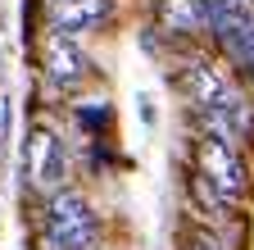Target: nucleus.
I'll return each mask as SVG.
<instances>
[{
	"label": "nucleus",
	"mask_w": 254,
	"mask_h": 250,
	"mask_svg": "<svg viewBox=\"0 0 254 250\" xmlns=\"http://www.w3.org/2000/svg\"><path fill=\"white\" fill-rule=\"evenodd\" d=\"M250 191V168L241 160V150L227 146V141H213L204 137L200 150H195V196L209 205V209H232L241 205Z\"/></svg>",
	"instance_id": "obj_1"
},
{
	"label": "nucleus",
	"mask_w": 254,
	"mask_h": 250,
	"mask_svg": "<svg viewBox=\"0 0 254 250\" xmlns=\"http://www.w3.org/2000/svg\"><path fill=\"white\" fill-rule=\"evenodd\" d=\"M95 237H100L95 209L77 191L50 196V205H46V232H41L46 250H95Z\"/></svg>",
	"instance_id": "obj_2"
},
{
	"label": "nucleus",
	"mask_w": 254,
	"mask_h": 250,
	"mask_svg": "<svg viewBox=\"0 0 254 250\" xmlns=\"http://www.w3.org/2000/svg\"><path fill=\"white\" fill-rule=\"evenodd\" d=\"M23 168L37 191H46V196L68 191V155H64V141L50 128H32V137L23 146Z\"/></svg>",
	"instance_id": "obj_3"
},
{
	"label": "nucleus",
	"mask_w": 254,
	"mask_h": 250,
	"mask_svg": "<svg viewBox=\"0 0 254 250\" xmlns=\"http://www.w3.org/2000/svg\"><path fill=\"white\" fill-rule=\"evenodd\" d=\"M41 64H46V78L59 86V91H73L91 78V59L86 50L73 41V37H64V32H50L46 37V50H41Z\"/></svg>",
	"instance_id": "obj_4"
},
{
	"label": "nucleus",
	"mask_w": 254,
	"mask_h": 250,
	"mask_svg": "<svg viewBox=\"0 0 254 250\" xmlns=\"http://www.w3.org/2000/svg\"><path fill=\"white\" fill-rule=\"evenodd\" d=\"M182 86H186L190 105H200V114H204V109H218V105H227V100H236V96H241V91L232 86V78L222 73L218 64H209V59H195V64H186Z\"/></svg>",
	"instance_id": "obj_5"
},
{
	"label": "nucleus",
	"mask_w": 254,
	"mask_h": 250,
	"mask_svg": "<svg viewBox=\"0 0 254 250\" xmlns=\"http://www.w3.org/2000/svg\"><path fill=\"white\" fill-rule=\"evenodd\" d=\"M213 32H218V46L227 50V59L254 82V14L241 9L227 18H213Z\"/></svg>",
	"instance_id": "obj_6"
},
{
	"label": "nucleus",
	"mask_w": 254,
	"mask_h": 250,
	"mask_svg": "<svg viewBox=\"0 0 254 250\" xmlns=\"http://www.w3.org/2000/svg\"><path fill=\"white\" fill-rule=\"evenodd\" d=\"M109 9H114V0H50V23H55V32L77 37V32L100 27Z\"/></svg>",
	"instance_id": "obj_7"
},
{
	"label": "nucleus",
	"mask_w": 254,
	"mask_h": 250,
	"mask_svg": "<svg viewBox=\"0 0 254 250\" xmlns=\"http://www.w3.org/2000/svg\"><path fill=\"white\" fill-rule=\"evenodd\" d=\"M154 18L164 32L173 37H195V32H213V14L204 0H159L154 5Z\"/></svg>",
	"instance_id": "obj_8"
},
{
	"label": "nucleus",
	"mask_w": 254,
	"mask_h": 250,
	"mask_svg": "<svg viewBox=\"0 0 254 250\" xmlns=\"http://www.w3.org/2000/svg\"><path fill=\"white\" fill-rule=\"evenodd\" d=\"M200 123H204V132H209L213 141H227V146H241V141L250 137V128H254L250 105H245L241 96L227 100V105H218V109H204Z\"/></svg>",
	"instance_id": "obj_9"
},
{
	"label": "nucleus",
	"mask_w": 254,
	"mask_h": 250,
	"mask_svg": "<svg viewBox=\"0 0 254 250\" xmlns=\"http://www.w3.org/2000/svg\"><path fill=\"white\" fill-rule=\"evenodd\" d=\"M204 5H209L213 18H227V14H241L245 9V0H204Z\"/></svg>",
	"instance_id": "obj_10"
},
{
	"label": "nucleus",
	"mask_w": 254,
	"mask_h": 250,
	"mask_svg": "<svg viewBox=\"0 0 254 250\" xmlns=\"http://www.w3.org/2000/svg\"><path fill=\"white\" fill-rule=\"evenodd\" d=\"M186 250H222V241H218V237H209V232H190Z\"/></svg>",
	"instance_id": "obj_11"
},
{
	"label": "nucleus",
	"mask_w": 254,
	"mask_h": 250,
	"mask_svg": "<svg viewBox=\"0 0 254 250\" xmlns=\"http://www.w3.org/2000/svg\"><path fill=\"white\" fill-rule=\"evenodd\" d=\"M77 118H82V123H91V128H100V123L109 118V109H91V114H77Z\"/></svg>",
	"instance_id": "obj_12"
},
{
	"label": "nucleus",
	"mask_w": 254,
	"mask_h": 250,
	"mask_svg": "<svg viewBox=\"0 0 254 250\" xmlns=\"http://www.w3.org/2000/svg\"><path fill=\"white\" fill-rule=\"evenodd\" d=\"M95 250H100V246H95Z\"/></svg>",
	"instance_id": "obj_13"
}]
</instances>
